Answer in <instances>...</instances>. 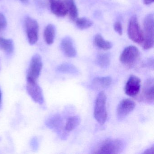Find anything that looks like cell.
Masks as SVG:
<instances>
[{"instance_id":"2","label":"cell","mask_w":154,"mask_h":154,"mask_svg":"<svg viewBox=\"0 0 154 154\" xmlns=\"http://www.w3.org/2000/svg\"><path fill=\"white\" fill-rule=\"evenodd\" d=\"M154 16L147 15L144 20V41L142 47L145 50L150 49L154 46Z\"/></svg>"},{"instance_id":"11","label":"cell","mask_w":154,"mask_h":154,"mask_svg":"<svg viewBox=\"0 0 154 154\" xmlns=\"http://www.w3.org/2000/svg\"><path fill=\"white\" fill-rule=\"evenodd\" d=\"M140 100L148 104L154 103V80L153 78L148 79L144 84Z\"/></svg>"},{"instance_id":"25","label":"cell","mask_w":154,"mask_h":154,"mask_svg":"<svg viewBox=\"0 0 154 154\" xmlns=\"http://www.w3.org/2000/svg\"><path fill=\"white\" fill-rule=\"evenodd\" d=\"M145 65L146 67H147L148 68L153 70L154 69V60L153 58H149L147 60V61L145 63Z\"/></svg>"},{"instance_id":"15","label":"cell","mask_w":154,"mask_h":154,"mask_svg":"<svg viewBox=\"0 0 154 154\" xmlns=\"http://www.w3.org/2000/svg\"><path fill=\"white\" fill-rule=\"evenodd\" d=\"M55 35L56 29L54 26L52 24L48 25L44 33V38L47 44L51 45L54 43Z\"/></svg>"},{"instance_id":"17","label":"cell","mask_w":154,"mask_h":154,"mask_svg":"<svg viewBox=\"0 0 154 154\" xmlns=\"http://www.w3.org/2000/svg\"><path fill=\"white\" fill-rule=\"evenodd\" d=\"M96 63L101 68H106L110 64V56L108 53H100L96 57Z\"/></svg>"},{"instance_id":"8","label":"cell","mask_w":154,"mask_h":154,"mask_svg":"<svg viewBox=\"0 0 154 154\" xmlns=\"http://www.w3.org/2000/svg\"><path fill=\"white\" fill-rule=\"evenodd\" d=\"M26 91L35 102L39 104L44 103L45 100L43 91L37 81L27 79Z\"/></svg>"},{"instance_id":"24","label":"cell","mask_w":154,"mask_h":154,"mask_svg":"<svg viewBox=\"0 0 154 154\" xmlns=\"http://www.w3.org/2000/svg\"><path fill=\"white\" fill-rule=\"evenodd\" d=\"M113 28L114 30L120 35H122V25L120 21H117L114 23L113 25Z\"/></svg>"},{"instance_id":"20","label":"cell","mask_w":154,"mask_h":154,"mask_svg":"<svg viewBox=\"0 0 154 154\" xmlns=\"http://www.w3.org/2000/svg\"><path fill=\"white\" fill-rule=\"evenodd\" d=\"M57 71L63 73L70 74H78L79 73L77 68L73 65L68 63H64L57 67Z\"/></svg>"},{"instance_id":"1","label":"cell","mask_w":154,"mask_h":154,"mask_svg":"<svg viewBox=\"0 0 154 154\" xmlns=\"http://www.w3.org/2000/svg\"><path fill=\"white\" fill-rule=\"evenodd\" d=\"M124 148V143L119 139H108L103 141L93 153L117 154L120 153Z\"/></svg>"},{"instance_id":"22","label":"cell","mask_w":154,"mask_h":154,"mask_svg":"<svg viewBox=\"0 0 154 154\" xmlns=\"http://www.w3.org/2000/svg\"><path fill=\"white\" fill-rule=\"evenodd\" d=\"M75 24L78 29L84 30L91 27L93 22L91 20L85 17L78 18L75 20Z\"/></svg>"},{"instance_id":"19","label":"cell","mask_w":154,"mask_h":154,"mask_svg":"<svg viewBox=\"0 0 154 154\" xmlns=\"http://www.w3.org/2000/svg\"><path fill=\"white\" fill-rule=\"evenodd\" d=\"M0 49L7 54H12L14 50V42L11 39L0 37Z\"/></svg>"},{"instance_id":"3","label":"cell","mask_w":154,"mask_h":154,"mask_svg":"<svg viewBox=\"0 0 154 154\" xmlns=\"http://www.w3.org/2000/svg\"><path fill=\"white\" fill-rule=\"evenodd\" d=\"M106 100L107 97L103 91L99 93L95 100L94 115L96 120L101 124H104L107 119Z\"/></svg>"},{"instance_id":"27","label":"cell","mask_w":154,"mask_h":154,"mask_svg":"<svg viewBox=\"0 0 154 154\" xmlns=\"http://www.w3.org/2000/svg\"><path fill=\"white\" fill-rule=\"evenodd\" d=\"M154 0H144V3L145 5H149L154 2Z\"/></svg>"},{"instance_id":"16","label":"cell","mask_w":154,"mask_h":154,"mask_svg":"<svg viewBox=\"0 0 154 154\" xmlns=\"http://www.w3.org/2000/svg\"><path fill=\"white\" fill-rule=\"evenodd\" d=\"M94 44L98 48L104 50H108L112 48V43L106 41L100 34H97L94 37Z\"/></svg>"},{"instance_id":"12","label":"cell","mask_w":154,"mask_h":154,"mask_svg":"<svg viewBox=\"0 0 154 154\" xmlns=\"http://www.w3.org/2000/svg\"><path fill=\"white\" fill-rule=\"evenodd\" d=\"M60 48L64 54L67 57L72 58L75 57L77 54L74 41L70 37H66L62 39Z\"/></svg>"},{"instance_id":"4","label":"cell","mask_w":154,"mask_h":154,"mask_svg":"<svg viewBox=\"0 0 154 154\" xmlns=\"http://www.w3.org/2000/svg\"><path fill=\"white\" fill-rule=\"evenodd\" d=\"M128 34L129 38L134 43L137 44L143 43V32L140 28L136 16H132L130 19L128 26Z\"/></svg>"},{"instance_id":"14","label":"cell","mask_w":154,"mask_h":154,"mask_svg":"<svg viewBox=\"0 0 154 154\" xmlns=\"http://www.w3.org/2000/svg\"><path fill=\"white\" fill-rule=\"evenodd\" d=\"M112 79L110 76L98 77L94 78L91 83V86L95 90L106 89L111 84Z\"/></svg>"},{"instance_id":"28","label":"cell","mask_w":154,"mask_h":154,"mask_svg":"<svg viewBox=\"0 0 154 154\" xmlns=\"http://www.w3.org/2000/svg\"><path fill=\"white\" fill-rule=\"evenodd\" d=\"M22 3L24 4H28L29 3V0H19Z\"/></svg>"},{"instance_id":"18","label":"cell","mask_w":154,"mask_h":154,"mask_svg":"<svg viewBox=\"0 0 154 154\" xmlns=\"http://www.w3.org/2000/svg\"><path fill=\"white\" fill-rule=\"evenodd\" d=\"M68 13L71 19L73 20H75L77 18L78 15V9L74 0H64V1Z\"/></svg>"},{"instance_id":"10","label":"cell","mask_w":154,"mask_h":154,"mask_svg":"<svg viewBox=\"0 0 154 154\" xmlns=\"http://www.w3.org/2000/svg\"><path fill=\"white\" fill-rule=\"evenodd\" d=\"M141 81L137 76L131 75L130 76L125 85L124 91L130 97L136 96L140 91Z\"/></svg>"},{"instance_id":"26","label":"cell","mask_w":154,"mask_h":154,"mask_svg":"<svg viewBox=\"0 0 154 154\" xmlns=\"http://www.w3.org/2000/svg\"><path fill=\"white\" fill-rule=\"evenodd\" d=\"M154 153V146H152L149 148L146 149L143 154H153Z\"/></svg>"},{"instance_id":"21","label":"cell","mask_w":154,"mask_h":154,"mask_svg":"<svg viewBox=\"0 0 154 154\" xmlns=\"http://www.w3.org/2000/svg\"><path fill=\"white\" fill-rule=\"evenodd\" d=\"M81 118L78 116H73L69 117L66 121L65 129L67 131L73 130L81 123Z\"/></svg>"},{"instance_id":"7","label":"cell","mask_w":154,"mask_h":154,"mask_svg":"<svg viewBox=\"0 0 154 154\" xmlns=\"http://www.w3.org/2000/svg\"><path fill=\"white\" fill-rule=\"evenodd\" d=\"M25 23L29 43L31 45H35L38 40V23L35 20L28 17L25 20Z\"/></svg>"},{"instance_id":"23","label":"cell","mask_w":154,"mask_h":154,"mask_svg":"<svg viewBox=\"0 0 154 154\" xmlns=\"http://www.w3.org/2000/svg\"><path fill=\"white\" fill-rule=\"evenodd\" d=\"M7 26V19L4 15L0 12V32L3 31Z\"/></svg>"},{"instance_id":"5","label":"cell","mask_w":154,"mask_h":154,"mask_svg":"<svg viewBox=\"0 0 154 154\" xmlns=\"http://www.w3.org/2000/svg\"><path fill=\"white\" fill-rule=\"evenodd\" d=\"M139 56L138 49L134 46H129L126 48L121 54L120 61L125 66L132 67L137 62Z\"/></svg>"},{"instance_id":"13","label":"cell","mask_w":154,"mask_h":154,"mask_svg":"<svg viewBox=\"0 0 154 154\" xmlns=\"http://www.w3.org/2000/svg\"><path fill=\"white\" fill-rule=\"evenodd\" d=\"M49 1L51 11L54 15L63 17L68 14L65 4L62 0H49Z\"/></svg>"},{"instance_id":"29","label":"cell","mask_w":154,"mask_h":154,"mask_svg":"<svg viewBox=\"0 0 154 154\" xmlns=\"http://www.w3.org/2000/svg\"><path fill=\"white\" fill-rule=\"evenodd\" d=\"M2 98V93L1 90L0 89V103H1Z\"/></svg>"},{"instance_id":"9","label":"cell","mask_w":154,"mask_h":154,"mask_svg":"<svg viewBox=\"0 0 154 154\" xmlns=\"http://www.w3.org/2000/svg\"><path fill=\"white\" fill-rule=\"evenodd\" d=\"M136 103L131 99H126L119 103L117 109V117L119 121L126 118L135 109Z\"/></svg>"},{"instance_id":"6","label":"cell","mask_w":154,"mask_h":154,"mask_svg":"<svg viewBox=\"0 0 154 154\" xmlns=\"http://www.w3.org/2000/svg\"><path fill=\"white\" fill-rule=\"evenodd\" d=\"M43 68V62L41 56L36 54L32 57L28 70L27 79L37 81Z\"/></svg>"}]
</instances>
